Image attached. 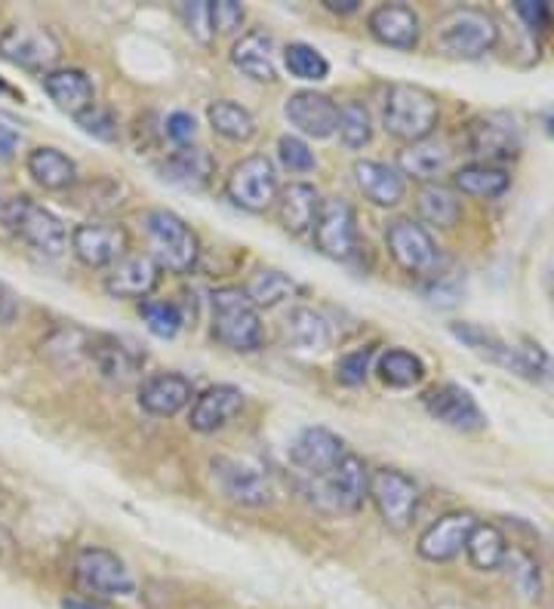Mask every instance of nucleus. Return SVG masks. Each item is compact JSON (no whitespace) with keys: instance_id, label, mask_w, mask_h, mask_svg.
<instances>
[{"instance_id":"nucleus-12","label":"nucleus","mask_w":554,"mask_h":609,"mask_svg":"<svg viewBox=\"0 0 554 609\" xmlns=\"http://www.w3.org/2000/svg\"><path fill=\"white\" fill-rule=\"evenodd\" d=\"M423 407L435 422L447 425V428L462 431V435H475V431L487 428V412L481 410V403L472 398L468 388H462L456 382L428 388L423 395Z\"/></svg>"},{"instance_id":"nucleus-46","label":"nucleus","mask_w":554,"mask_h":609,"mask_svg":"<svg viewBox=\"0 0 554 609\" xmlns=\"http://www.w3.org/2000/svg\"><path fill=\"white\" fill-rule=\"evenodd\" d=\"M78 127L92 139H99V142H115L118 139V118L102 106H92L87 111H80Z\"/></svg>"},{"instance_id":"nucleus-36","label":"nucleus","mask_w":554,"mask_h":609,"mask_svg":"<svg viewBox=\"0 0 554 609\" xmlns=\"http://www.w3.org/2000/svg\"><path fill=\"white\" fill-rule=\"evenodd\" d=\"M207 120L216 133L228 139V142H250L256 136V120L244 106L231 102V99H216L207 106Z\"/></svg>"},{"instance_id":"nucleus-28","label":"nucleus","mask_w":554,"mask_h":609,"mask_svg":"<svg viewBox=\"0 0 554 609\" xmlns=\"http://www.w3.org/2000/svg\"><path fill=\"white\" fill-rule=\"evenodd\" d=\"M43 90L71 118H78L80 111L96 106V87H92V80L83 71H78V68L47 71L43 74Z\"/></svg>"},{"instance_id":"nucleus-42","label":"nucleus","mask_w":554,"mask_h":609,"mask_svg":"<svg viewBox=\"0 0 554 609\" xmlns=\"http://www.w3.org/2000/svg\"><path fill=\"white\" fill-rule=\"evenodd\" d=\"M139 315H142L146 327L155 332L158 339H172L176 332L182 330V311H179V304L146 299V302L139 304Z\"/></svg>"},{"instance_id":"nucleus-39","label":"nucleus","mask_w":554,"mask_h":609,"mask_svg":"<svg viewBox=\"0 0 554 609\" xmlns=\"http://www.w3.org/2000/svg\"><path fill=\"white\" fill-rule=\"evenodd\" d=\"M299 290L296 287V280L290 274H284V271H277V268H263V271H256L250 280H247V299H250L256 308H275L277 302H284V299H290L293 292Z\"/></svg>"},{"instance_id":"nucleus-40","label":"nucleus","mask_w":554,"mask_h":609,"mask_svg":"<svg viewBox=\"0 0 554 609\" xmlns=\"http://www.w3.org/2000/svg\"><path fill=\"white\" fill-rule=\"evenodd\" d=\"M284 66L290 68L293 78L308 80V83H320V80H327V74H330V62L324 59V53L315 50L311 43H303V40L287 43V50H284Z\"/></svg>"},{"instance_id":"nucleus-3","label":"nucleus","mask_w":554,"mask_h":609,"mask_svg":"<svg viewBox=\"0 0 554 609\" xmlns=\"http://www.w3.org/2000/svg\"><path fill=\"white\" fill-rule=\"evenodd\" d=\"M499 43V26L487 10L477 7H456L447 16H441L435 26L437 53L462 62H475L487 56Z\"/></svg>"},{"instance_id":"nucleus-48","label":"nucleus","mask_w":554,"mask_h":609,"mask_svg":"<svg viewBox=\"0 0 554 609\" xmlns=\"http://www.w3.org/2000/svg\"><path fill=\"white\" fill-rule=\"evenodd\" d=\"M212 7V31H219V34H231V31H238L244 26V7H240L238 0H216L210 3Z\"/></svg>"},{"instance_id":"nucleus-30","label":"nucleus","mask_w":554,"mask_h":609,"mask_svg":"<svg viewBox=\"0 0 554 609\" xmlns=\"http://www.w3.org/2000/svg\"><path fill=\"white\" fill-rule=\"evenodd\" d=\"M90 358L92 363L99 367V372L106 379H115V382H127L130 376L139 372V367L146 363V355H139L130 342L123 339H115V336H92L90 339Z\"/></svg>"},{"instance_id":"nucleus-47","label":"nucleus","mask_w":554,"mask_h":609,"mask_svg":"<svg viewBox=\"0 0 554 609\" xmlns=\"http://www.w3.org/2000/svg\"><path fill=\"white\" fill-rule=\"evenodd\" d=\"M277 158L290 172L315 170V154H311V148L305 146L299 136H280L277 139Z\"/></svg>"},{"instance_id":"nucleus-45","label":"nucleus","mask_w":554,"mask_h":609,"mask_svg":"<svg viewBox=\"0 0 554 609\" xmlns=\"http://www.w3.org/2000/svg\"><path fill=\"white\" fill-rule=\"evenodd\" d=\"M373 358H376V348L373 345H364V348H355L339 358L336 363V382L345 385V388H355L367 379L369 367H373Z\"/></svg>"},{"instance_id":"nucleus-56","label":"nucleus","mask_w":554,"mask_h":609,"mask_svg":"<svg viewBox=\"0 0 554 609\" xmlns=\"http://www.w3.org/2000/svg\"><path fill=\"white\" fill-rule=\"evenodd\" d=\"M0 93H13V90L7 87V80H3V78H0Z\"/></svg>"},{"instance_id":"nucleus-50","label":"nucleus","mask_w":554,"mask_h":609,"mask_svg":"<svg viewBox=\"0 0 554 609\" xmlns=\"http://www.w3.org/2000/svg\"><path fill=\"white\" fill-rule=\"evenodd\" d=\"M515 13L521 16V22H524L530 31H536V34L548 26V3H542V0H517Z\"/></svg>"},{"instance_id":"nucleus-49","label":"nucleus","mask_w":554,"mask_h":609,"mask_svg":"<svg viewBox=\"0 0 554 609\" xmlns=\"http://www.w3.org/2000/svg\"><path fill=\"white\" fill-rule=\"evenodd\" d=\"M164 133H167V139L176 142V148L191 146V139L198 133L195 114H188V111H172L170 118H167V123H164Z\"/></svg>"},{"instance_id":"nucleus-41","label":"nucleus","mask_w":554,"mask_h":609,"mask_svg":"<svg viewBox=\"0 0 554 609\" xmlns=\"http://www.w3.org/2000/svg\"><path fill=\"white\" fill-rule=\"evenodd\" d=\"M336 133L348 148H364L373 139V118L364 102H345L339 108V123H336Z\"/></svg>"},{"instance_id":"nucleus-38","label":"nucleus","mask_w":554,"mask_h":609,"mask_svg":"<svg viewBox=\"0 0 554 609\" xmlns=\"http://www.w3.org/2000/svg\"><path fill=\"white\" fill-rule=\"evenodd\" d=\"M376 372L388 388H413L425 379V363L407 348H388L379 355Z\"/></svg>"},{"instance_id":"nucleus-17","label":"nucleus","mask_w":554,"mask_h":609,"mask_svg":"<svg viewBox=\"0 0 554 609\" xmlns=\"http://www.w3.org/2000/svg\"><path fill=\"white\" fill-rule=\"evenodd\" d=\"M345 443L330 428H305L299 438L293 440L290 462L303 471L308 480L330 475L336 465L345 459Z\"/></svg>"},{"instance_id":"nucleus-1","label":"nucleus","mask_w":554,"mask_h":609,"mask_svg":"<svg viewBox=\"0 0 554 609\" xmlns=\"http://www.w3.org/2000/svg\"><path fill=\"white\" fill-rule=\"evenodd\" d=\"M453 339H459L465 348H472L477 358L489 360L496 367L512 370L521 379L530 382H552L554 385V358L542 348V345L530 342H508L499 332L484 330L477 323H449Z\"/></svg>"},{"instance_id":"nucleus-53","label":"nucleus","mask_w":554,"mask_h":609,"mask_svg":"<svg viewBox=\"0 0 554 609\" xmlns=\"http://www.w3.org/2000/svg\"><path fill=\"white\" fill-rule=\"evenodd\" d=\"M324 7L330 10V13H339V16H352L357 13V0H324Z\"/></svg>"},{"instance_id":"nucleus-32","label":"nucleus","mask_w":554,"mask_h":609,"mask_svg":"<svg viewBox=\"0 0 554 609\" xmlns=\"http://www.w3.org/2000/svg\"><path fill=\"white\" fill-rule=\"evenodd\" d=\"M447 163L449 151L441 142H432V139L407 146L397 154V172L416 179V182H425V186H432L437 176L447 170Z\"/></svg>"},{"instance_id":"nucleus-15","label":"nucleus","mask_w":554,"mask_h":609,"mask_svg":"<svg viewBox=\"0 0 554 609\" xmlns=\"http://www.w3.org/2000/svg\"><path fill=\"white\" fill-rule=\"evenodd\" d=\"M127 228L111 222H83L71 231V250L87 268H111L127 256Z\"/></svg>"},{"instance_id":"nucleus-4","label":"nucleus","mask_w":554,"mask_h":609,"mask_svg":"<svg viewBox=\"0 0 554 609\" xmlns=\"http://www.w3.org/2000/svg\"><path fill=\"white\" fill-rule=\"evenodd\" d=\"M212 339L231 351L250 355L263 348L265 330L259 308L247 299L240 287H222L212 292Z\"/></svg>"},{"instance_id":"nucleus-16","label":"nucleus","mask_w":554,"mask_h":609,"mask_svg":"<svg viewBox=\"0 0 554 609\" xmlns=\"http://www.w3.org/2000/svg\"><path fill=\"white\" fill-rule=\"evenodd\" d=\"M477 527V517L472 511H449L437 517L435 523L419 536L416 551L428 563H447L453 557H459L468 545V536Z\"/></svg>"},{"instance_id":"nucleus-51","label":"nucleus","mask_w":554,"mask_h":609,"mask_svg":"<svg viewBox=\"0 0 554 609\" xmlns=\"http://www.w3.org/2000/svg\"><path fill=\"white\" fill-rule=\"evenodd\" d=\"M16 315H19V299L7 283H0V327L13 323Z\"/></svg>"},{"instance_id":"nucleus-35","label":"nucleus","mask_w":554,"mask_h":609,"mask_svg":"<svg viewBox=\"0 0 554 609\" xmlns=\"http://www.w3.org/2000/svg\"><path fill=\"white\" fill-rule=\"evenodd\" d=\"M465 555L472 560V567L481 572L502 570L505 557H508V539L496 523H477L468 545H465Z\"/></svg>"},{"instance_id":"nucleus-6","label":"nucleus","mask_w":554,"mask_h":609,"mask_svg":"<svg viewBox=\"0 0 554 609\" xmlns=\"http://www.w3.org/2000/svg\"><path fill=\"white\" fill-rule=\"evenodd\" d=\"M3 226L13 231L16 238L26 240L28 247H34L43 256H62L68 247V234L62 219L53 216L47 207H40L31 198H10L0 207Z\"/></svg>"},{"instance_id":"nucleus-52","label":"nucleus","mask_w":554,"mask_h":609,"mask_svg":"<svg viewBox=\"0 0 554 609\" xmlns=\"http://www.w3.org/2000/svg\"><path fill=\"white\" fill-rule=\"evenodd\" d=\"M16 148H19V133H16L13 127L0 123V163H3V160L13 158Z\"/></svg>"},{"instance_id":"nucleus-34","label":"nucleus","mask_w":554,"mask_h":609,"mask_svg":"<svg viewBox=\"0 0 554 609\" xmlns=\"http://www.w3.org/2000/svg\"><path fill=\"white\" fill-rule=\"evenodd\" d=\"M284 336L296 351H327L330 348V323L315 308H293L284 323Z\"/></svg>"},{"instance_id":"nucleus-19","label":"nucleus","mask_w":554,"mask_h":609,"mask_svg":"<svg viewBox=\"0 0 554 609\" xmlns=\"http://www.w3.org/2000/svg\"><path fill=\"white\" fill-rule=\"evenodd\" d=\"M367 31L373 40H379L383 47L392 50H416L419 38H423V26L416 10H409L407 3H383L367 16Z\"/></svg>"},{"instance_id":"nucleus-44","label":"nucleus","mask_w":554,"mask_h":609,"mask_svg":"<svg viewBox=\"0 0 554 609\" xmlns=\"http://www.w3.org/2000/svg\"><path fill=\"white\" fill-rule=\"evenodd\" d=\"M176 13L182 16L185 28H188V34L204 43V47H210L212 38H216V31H212V7L210 0H191V3H179L176 7Z\"/></svg>"},{"instance_id":"nucleus-14","label":"nucleus","mask_w":554,"mask_h":609,"mask_svg":"<svg viewBox=\"0 0 554 609\" xmlns=\"http://www.w3.org/2000/svg\"><path fill=\"white\" fill-rule=\"evenodd\" d=\"M385 247L392 252L397 266L409 274H435L441 252L432 234L413 219H395L385 228Z\"/></svg>"},{"instance_id":"nucleus-10","label":"nucleus","mask_w":554,"mask_h":609,"mask_svg":"<svg viewBox=\"0 0 554 609\" xmlns=\"http://www.w3.org/2000/svg\"><path fill=\"white\" fill-rule=\"evenodd\" d=\"M367 490L369 471L364 459L355 452H345V459L333 468L330 475L311 480V492H315L317 502L330 511H339V515H355L367 499Z\"/></svg>"},{"instance_id":"nucleus-31","label":"nucleus","mask_w":554,"mask_h":609,"mask_svg":"<svg viewBox=\"0 0 554 609\" xmlns=\"http://www.w3.org/2000/svg\"><path fill=\"white\" fill-rule=\"evenodd\" d=\"M28 176L38 182L40 188H47V191H66L78 182V167H75V160L62 154L59 148L50 146H40L34 151H28Z\"/></svg>"},{"instance_id":"nucleus-24","label":"nucleus","mask_w":554,"mask_h":609,"mask_svg":"<svg viewBox=\"0 0 554 609\" xmlns=\"http://www.w3.org/2000/svg\"><path fill=\"white\" fill-rule=\"evenodd\" d=\"M244 407V391L238 385H210L191 407V416H188V425L200 431V435H212L225 425L231 422L235 416Z\"/></svg>"},{"instance_id":"nucleus-21","label":"nucleus","mask_w":554,"mask_h":609,"mask_svg":"<svg viewBox=\"0 0 554 609\" xmlns=\"http://www.w3.org/2000/svg\"><path fill=\"white\" fill-rule=\"evenodd\" d=\"M158 283L160 266L146 252L123 256L106 274V292L115 299H142L146 302L148 296L158 290Z\"/></svg>"},{"instance_id":"nucleus-25","label":"nucleus","mask_w":554,"mask_h":609,"mask_svg":"<svg viewBox=\"0 0 554 609\" xmlns=\"http://www.w3.org/2000/svg\"><path fill=\"white\" fill-rule=\"evenodd\" d=\"M355 182L360 194L376 207H397L407 194L404 176L397 172V167H388L383 160H357Z\"/></svg>"},{"instance_id":"nucleus-55","label":"nucleus","mask_w":554,"mask_h":609,"mask_svg":"<svg viewBox=\"0 0 554 609\" xmlns=\"http://www.w3.org/2000/svg\"><path fill=\"white\" fill-rule=\"evenodd\" d=\"M540 123H542V130H545V136H552L554 139V106L542 111Z\"/></svg>"},{"instance_id":"nucleus-57","label":"nucleus","mask_w":554,"mask_h":609,"mask_svg":"<svg viewBox=\"0 0 554 609\" xmlns=\"http://www.w3.org/2000/svg\"><path fill=\"white\" fill-rule=\"evenodd\" d=\"M0 207H3V200H0Z\"/></svg>"},{"instance_id":"nucleus-23","label":"nucleus","mask_w":554,"mask_h":609,"mask_svg":"<svg viewBox=\"0 0 554 609\" xmlns=\"http://www.w3.org/2000/svg\"><path fill=\"white\" fill-rule=\"evenodd\" d=\"M195 398V385L182 372H158L148 376L139 388V407L148 416H176Z\"/></svg>"},{"instance_id":"nucleus-18","label":"nucleus","mask_w":554,"mask_h":609,"mask_svg":"<svg viewBox=\"0 0 554 609\" xmlns=\"http://www.w3.org/2000/svg\"><path fill=\"white\" fill-rule=\"evenodd\" d=\"M212 471H216L219 487H222V492L231 502L247 505V508H265V505H271V483H268V477L256 465L219 456L212 462Z\"/></svg>"},{"instance_id":"nucleus-7","label":"nucleus","mask_w":554,"mask_h":609,"mask_svg":"<svg viewBox=\"0 0 554 609\" xmlns=\"http://www.w3.org/2000/svg\"><path fill=\"white\" fill-rule=\"evenodd\" d=\"M367 496L385 520V527L404 532L419 511V487L397 468H379L369 475Z\"/></svg>"},{"instance_id":"nucleus-2","label":"nucleus","mask_w":554,"mask_h":609,"mask_svg":"<svg viewBox=\"0 0 554 609\" xmlns=\"http://www.w3.org/2000/svg\"><path fill=\"white\" fill-rule=\"evenodd\" d=\"M441 102L432 90L416 83H392L383 102L385 133L395 136L407 146L425 142L437 130Z\"/></svg>"},{"instance_id":"nucleus-5","label":"nucleus","mask_w":554,"mask_h":609,"mask_svg":"<svg viewBox=\"0 0 554 609\" xmlns=\"http://www.w3.org/2000/svg\"><path fill=\"white\" fill-rule=\"evenodd\" d=\"M142 226H146L151 259L160 268L176 271V274H188L191 268L198 266V234L188 228L182 216H176L172 210H148Z\"/></svg>"},{"instance_id":"nucleus-22","label":"nucleus","mask_w":554,"mask_h":609,"mask_svg":"<svg viewBox=\"0 0 554 609\" xmlns=\"http://www.w3.org/2000/svg\"><path fill=\"white\" fill-rule=\"evenodd\" d=\"M216 160L207 148L200 146H179L160 163V176L176 188L185 191H204L212 182Z\"/></svg>"},{"instance_id":"nucleus-11","label":"nucleus","mask_w":554,"mask_h":609,"mask_svg":"<svg viewBox=\"0 0 554 609\" xmlns=\"http://www.w3.org/2000/svg\"><path fill=\"white\" fill-rule=\"evenodd\" d=\"M468 148L475 158L493 167L496 160L517 158L524 148V136L508 111H484L468 123Z\"/></svg>"},{"instance_id":"nucleus-43","label":"nucleus","mask_w":554,"mask_h":609,"mask_svg":"<svg viewBox=\"0 0 554 609\" xmlns=\"http://www.w3.org/2000/svg\"><path fill=\"white\" fill-rule=\"evenodd\" d=\"M502 567H508V576H512V585H515L517 591L524 597H540L542 591V576L540 567H536V560L527 555V551H508L505 557V563Z\"/></svg>"},{"instance_id":"nucleus-33","label":"nucleus","mask_w":554,"mask_h":609,"mask_svg":"<svg viewBox=\"0 0 554 609\" xmlns=\"http://www.w3.org/2000/svg\"><path fill=\"white\" fill-rule=\"evenodd\" d=\"M508 186H512V176L502 167H489V163H468V167H459L453 172V191L468 194V198H502Z\"/></svg>"},{"instance_id":"nucleus-26","label":"nucleus","mask_w":554,"mask_h":609,"mask_svg":"<svg viewBox=\"0 0 554 609\" xmlns=\"http://www.w3.org/2000/svg\"><path fill=\"white\" fill-rule=\"evenodd\" d=\"M231 66L238 68L240 74H247L250 80L275 83V40L268 38L265 31H259V28H253V31H247V34L231 47Z\"/></svg>"},{"instance_id":"nucleus-54","label":"nucleus","mask_w":554,"mask_h":609,"mask_svg":"<svg viewBox=\"0 0 554 609\" xmlns=\"http://www.w3.org/2000/svg\"><path fill=\"white\" fill-rule=\"evenodd\" d=\"M62 609H106V607H99V603H92V600H80V597H68V600H62Z\"/></svg>"},{"instance_id":"nucleus-9","label":"nucleus","mask_w":554,"mask_h":609,"mask_svg":"<svg viewBox=\"0 0 554 609\" xmlns=\"http://www.w3.org/2000/svg\"><path fill=\"white\" fill-rule=\"evenodd\" d=\"M225 194L235 207L247 212H265L268 207H275L280 194L275 163L265 154H253L235 163V170L225 179Z\"/></svg>"},{"instance_id":"nucleus-20","label":"nucleus","mask_w":554,"mask_h":609,"mask_svg":"<svg viewBox=\"0 0 554 609\" xmlns=\"http://www.w3.org/2000/svg\"><path fill=\"white\" fill-rule=\"evenodd\" d=\"M284 114L293 127L308 139H330L339 123V106L330 96L315 93V90H299L287 99Z\"/></svg>"},{"instance_id":"nucleus-29","label":"nucleus","mask_w":554,"mask_h":609,"mask_svg":"<svg viewBox=\"0 0 554 609\" xmlns=\"http://www.w3.org/2000/svg\"><path fill=\"white\" fill-rule=\"evenodd\" d=\"M320 194L315 186L308 182H293L280 194H277V216H280V226L290 234H305L311 231L317 222V212H320Z\"/></svg>"},{"instance_id":"nucleus-37","label":"nucleus","mask_w":554,"mask_h":609,"mask_svg":"<svg viewBox=\"0 0 554 609\" xmlns=\"http://www.w3.org/2000/svg\"><path fill=\"white\" fill-rule=\"evenodd\" d=\"M416 207H419V216H423L428 226L437 228H453L459 222L462 216V203L459 194L447 186H423L419 198H416Z\"/></svg>"},{"instance_id":"nucleus-13","label":"nucleus","mask_w":554,"mask_h":609,"mask_svg":"<svg viewBox=\"0 0 554 609\" xmlns=\"http://www.w3.org/2000/svg\"><path fill=\"white\" fill-rule=\"evenodd\" d=\"M311 234H315L317 252H324L327 259H336V262H348L357 252V219L352 203L343 198L324 200Z\"/></svg>"},{"instance_id":"nucleus-27","label":"nucleus","mask_w":554,"mask_h":609,"mask_svg":"<svg viewBox=\"0 0 554 609\" xmlns=\"http://www.w3.org/2000/svg\"><path fill=\"white\" fill-rule=\"evenodd\" d=\"M0 53L22 68H47L59 59V43L47 31L34 28H16L0 40Z\"/></svg>"},{"instance_id":"nucleus-8","label":"nucleus","mask_w":554,"mask_h":609,"mask_svg":"<svg viewBox=\"0 0 554 609\" xmlns=\"http://www.w3.org/2000/svg\"><path fill=\"white\" fill-rule=\"evenodd\" d=\"M75 582L92 597H130L136 595V579L127 563L108 548H83L75 557Z\"/></svg>"}]
</instances>
